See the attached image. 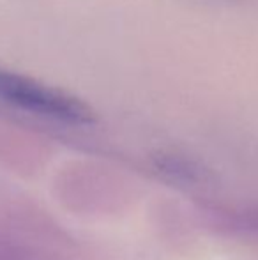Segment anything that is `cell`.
<instances>
[{"label": "cell", "instance_id": "obj_1", "mask_svg": "<svg viewBox=\"0 0 258 260\" xmlns=\"http://www.w3.org/2000/svg\"><path fill=\"white\" fill-rule=\"evenodd\" d=\"M0 101L69 124L94 122L92 108L82 100L34 78L0 68Z\"/></svg>", "mask_w": 258, "mask_h": 260}]
</instances>
